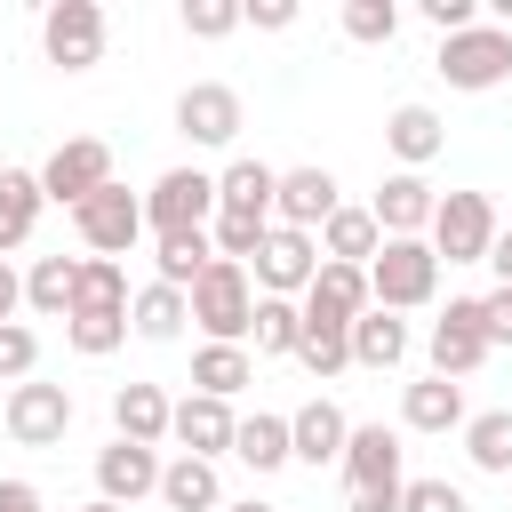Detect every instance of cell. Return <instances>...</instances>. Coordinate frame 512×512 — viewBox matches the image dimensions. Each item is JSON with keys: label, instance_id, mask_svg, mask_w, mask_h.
<instances>
[{"label": "cell", "instance_id": "cb8c5ba5", "mask_svg": "<svg viewBox=\"0 0 512 512\" xmlns=\"http://www.w3.org/2000/svg\"><path fill=\"white\" fill-rule=\"evenodd\" d=\"M40 208H48V192H40V168H0V264L40 232Z\"/></svg>", "mask_w": 512, "mask_h": 512}, {"label": "cell", "instance_id": "ac0fdd59", "mask_svg": "<svg viewBox=\"0 0 512 512\" xmlns=\"http://www.w3.org/2000/svg\"><path fill=\"white\" fill-rule=\"evenodd\" d=\"M232 432H240V416H232V400H208V392H184L176 400V424H168V440H176V456H232Z\"/></svg>", "mask_w": 512, "mask_h": 512}, {"label": "cell", "instance_id": "ba28073f", "mask_svg": "<svg viewBox=\"0 0 512 512\" xmlns=\"http://www.w3.org/2000/svg\"><path fill=\"white\" fill-rule=\"evenodd\" d=\"M496 344H488V320H480V296H448V312L424 328V360H432V376H448V384H464L480 360H488Z\"/></svg>", "mask_w": 512, "mask_h": 512}, {"label": "cell", "instance_id": "9a60e30c", "mask_svg": "<svg viewBox=\"0 0 512 512\" xmlns=\"http://www.w3.org/2000/svg\"><path fill=\"white\" fill-rule=\"evenodd\" d=\"M336 208H344V192H336V176H328L320 160H304V168H280V192H272V224H288V232H320Z\"/></svg>", "mask_w": 512, "mask_h": 512}, {"label": "cell", "instance_id": "d6986e66", "mask_svg": "<svg viewBox=\"0 0 512 512\" xmlns=\"http://www.w3.org/2000/svg\"><path fill=\"white\" fill-rule=\"evenodd\" d=\"M344 440H352V416L336 408V400H304V408H288V448H296V464H344Z\"/></svg>", "mask_w": 512, "mask_h": 512}, {"label": "cell", "instance_id": "2e32d148", "mask_svg": "<svg viewBox=\"0 0 512 512\" xmlns=\"http://www.w3.org/2000/svg\"><path fill=\"white\" fill-rule=\"evenodd\" d=\"M432 208H440V192H432L416 168H392V176L376 184V200H368V216L384 224V240H424V232H432Z\"/></svg>", "mask_w": 512, "mask_h": 512}, {"label": "cell", "instance_id": "e575fe53", "mask_svg": "<svg viewBox=\"0 0 512 512\" xmlns=\"http://www.w3.org/2000/svg\"><path fill=\"white\" fill-rule=\"evenodd\" d=\"M136 296H128V272H120V256H80V296H72V312H128Z\"/></svg>", "mask_w": 512, "mask_h": 512}, {"label": "cell", "instance_id": "bcb514c9", "mask_svg": "<svg viewBox=\"0 0 512 512\" xmlns=\"http://www.w3.org/2000/svg\"><path fill=\"white\" fill-rule=\"evenodd\" d=\"M16 312H24V272H16V264H0V328H8Z\"/></svg>", "mask_w": 512, "mask_h": 512}, {"label": "cell", "instance_id": "4dcf8cb0", "mask_svg": "<svg viewBox=\"0 0 512 512\" xmlns=\"http://www.w3.org/2000/svg\"><path fill=\"white\" fill-rule=\"evenodd\" d=\"M232 456H240L248 472H280V464H296V448H288V416H272V408L240 416V432H232Z\"/></svg>", "mask_w": 512, "mask_h": 512}, {"label": "cell", "instance_id": "8992f818", "mask_svg": "<svg viewBox=\"0 0 512 512\" xmlns=\"http://www.w3.org/2000/svg\"><path fill=\"white\" fill-rule=\"evenodd\" d=\"M496 200L488 192H440V208H432V256L440 264H488V248H496Z\"/></svg>", "mask_w": 512, "mask_h": 512}, {"label": "cell", "instance_id": "74e56055", "mask_svg": "<svg viewBox=\"0 0 512 512\" xmlns=\"http://www.w3.org/2000/svg\"><path fill=\"white\" fill-rule=\"evenodd\" d=\"M392 32H400V0H344V40L392 48Z\"/></svg>", "mask_w": 512, "mask_h": 512}, {"label": "cell", "instance_id": "f546056e", "mask_svg": "<svg viewBox=\"0 0 512 512\" xmlns=\"http://www.w3.org/2000/svg\"><path fill=\"white\" fill-rule=\"evenodd\" d=\"M248 384H256V352H248V344H200V352H192V392L232 400V392H248Z\"/></svg>", "mask_w": 512, "mask_h": 512}, {"label": "cell", "instance_id": "8fae6325", "mask_svg": "<svg viewBox=\"0 0 512 512\" xmlns=\"http://www.w3.org/2000/svg\"><path fill=\"white\" fill-rule=\"evenodd\" d=\"M248 280H256V296H288V304H296V296L320 280V232L272 224L264 248H256V264H248Z\"/></svg>", "mask_w": 512, "mask_h": 512}, {"label": "cell", "instance_id": "f907efd6", "mask_svg": "<svg viewBox=\"0 0 512 512\" xmlns=\"http://www.w3.org/2000/svg\"><path fill=\"white\" fill-rule=\"evenodd\" d=\"M80 512H120V504H104V496H96V504H80Z\"/></svg>", "mask_w": 512, "mask_h": 512}, {"label": "cell", "instance_id": "e0dca14e", "mask_svg": "<svg viewBox=\"0 0 512 512\" xmlns=\"http://www.w3.org/2000/svg\"><path fill=\"white\" fill-rule=\"evenodd\" d=\"M296 304H304L312 328H352L376 296H368V272H360V264H328V256H320V280H312Z\"/></svg>", "mask_w": 512, "mask_h": 512}, {"label": "cell", "instance_id": "7c38bea8", "mask_svg": "<svg viewBox=\"0 0 512 512\" xmlns=\"http://www.w3.org/2000/svg\"><path fill=\"white\" fill-rule=\"evenodd\" d=\"M72 232L88 240V256H128V248L144 240V192L104 184L96 200H80V208H72Z\"/></svg>", "mask_w": 512, "mask_h": 512}, {"label": "cell", "instance_id": "ab89813d", "mask_svg": "<svg viewBox=\"0 0 512 512\" xmlns=\"http://www.w3.org/2000/svg\"><path fill=\"white\" fill-rule=\"evenodd\" d=\"M32 376H40V336H32L24 320H8V328H0V384L16 392V384H32Z\"/></svg>", "mask_w": 512, "mask_h": 512}, {"label": "cell", "instance_id": "277c9868", "mask_svg": "<svg viewBox=\"0 0 512 512\" xmlns=\"http://www.w3.org/2000/svg\"><path fill=\"white\" fill-rule=\"evenodd\" d=\"M432 72H440L456 96H488V88H504V80H512V32H504V24L448 32V40H440V56H432Z\"/></svg>", "mask_w": 512, "mask_h": 512}, {"label": "cell", "instance_id": "603a6c76", "mask_svg": "<svg viewBox=\"0 0 512 512\" xmlns=\"http://www.w3.org/2000/svg\"><path fill=\"white\" fill-rule=\"evenodd\" d=\"M400 424H408V432H464V424H472L464 384H448V376H416V384L400 392Z\"/></svg>", "mask_w": 512, "mask_h": 512}, {"label": "cell", "instance_id": "4316f807", "mask_svg": "<svg viewBox=\"0 0 512 512\" xmlns=\"http://www.w3.org/2000/svg\"><path fill=\"white\" fill-rule=\"evenodd\" d=\"M160 504H168V512H224V480H216V464H208V456H168V472H160Z\"/></svg>", "mask_w": 512, "mask_h": 512}, {"label": "cell", "instance_id": "9c48e42d", "mask_svg": "<svg viewBox=\"0 0 512 512\" xmlns=\"http://www.w3.org/2000/svg\"><path fill=\"white\" fill-rule=\"evenodd\" d=\"M104 184H112V144H104V136H64V144L40 160L48 208H80V200H96Z\"/></svg>", "mask_w": 512, "mask_h": 512}, {"label": "cell", "instance_id": "4fadbf2b", "mask_svg": "<svg viewBox=\"0 0 512 512\" xmlns=\"http://www.w3.org/2000/svg\"><path fill=\"white\" fill-rule=\"evenodd\" d=\"M0 424H8L16 448H56V440L72 432V392L32 376V384H16V392L0 400Z\"/></svg>", "mask_w": 512, "mask_h": 512}, {"label": "cell", "instance_id": "44dd1931", "mask_svg": "<svg viewBox=\"0 0 512 512\" xmlns=\"http://www.w3.org/2000/svg\"><path fill=\"white\" fill-rule=\"evenodd\" d=\"M176 424V400L160 384H120L112 392V440H136V448H160Z\"/></svg>", "mask_w": 512, "mask_h": 512}, {"label": "cell", "instance_id": "7bdbcfd3", "mask_svg": "<svg viewBox=\"0 0 512 512\" xmlns=\"http://www.w3.org/2000/svg\"><path fill=\"white\" fill-rule=\"evenodd\" d=\"M416 16L448 40V32H472V24H480V0H416Z\"/></svg>", "mask_w": 512, "mask_h": 512}, {"label": "cell", "instance_id": "681fc988", "mask_svg": "<svg viewBox=\"0 0 512 512\" xmlns=\"http://www.w3.org/2000/svg\"><path fill=\"white\" fill-rule=\"evenodd\" d=\"M224 512H280V504H264V496H240V504H224Z\"/></svg>", "mask_w": 512, "mask_h": 512}, {"label": "cell", "instance_id": "60d3db41", "mask_svg": "<svg viewBox=\"0 0 512 512\" xmlns=\"http://www.w3.org/2000/svg\"><path fill=\"white\" fill-rule=\"evenodd\" d=\"M240 24H248L240 0H184V32H192V40H224V32H240Z\"/></svg>", "mask_w": 512, "mask_h": 512}, {"label": "cell", "instance_id": "5bb4252c", "mask_svg": "<svg viewBox=\"0 0 512 512\" xmlns=\"http://www.w3.org/2000/svg\"><path fill=\"white\" fill-rule=\"evenodd\" d=\"M160 472H168V456L160 448H136V440H104L96 448V496L104 504H144V496H160Z\"/></svg>", "mask_w": 512, "mask_h": 512}, {"label": "cell", "instance_id": "7402d4cb", "mask_svg": "<svg viewBox=\"0 0 512 512\" xmlns=\"http://www.w3.org/2000/svg\"><path fill=\"white\" fill-rule=\"evenodd\" d=\"M272 192H280V168H264V160H248V152L216 168V208H224V216L272 224Z\"/></svg>", "mask_w": 512, "mask_h": 512}, {"label": "cell", "instance_id": "836d02e7", "mask_svg": "<svg viewBox=\"0 0 512 512\" xmlns=\"http://www.w3.org/2000/svg\"><path fill=\"white\" fill-rule=\"evenodd\" d=\"M464 456H472V472L512 480V408H480V416L464 424Z\"/></svg>", "mask_w": 512, "mask_h": 512}, {"label": "cell", "instance_id": "8d00e7d4", "mask_svg": "<svg viewBox=\"0 0 512 512\" xmlns=\"http://www.w3.org/2000/svg\"><path fill=\"white\" fill-rule=\"evenodd\" d=\"M296 360H304L320 384H336V376L352 368V328H312V320H304V344H296Z\"/></svg>", "mask_w": 512, "mask_h": 512}, {"label": "cell", "instance_id": "f6af8a7d", "mask_svg": "<svg viewBox=\"0 0 512 512\" xmlns=\"http://www.w3.org/2000/svg\"><path fill=\"white\" fill-rule=\"evenodd\" d=\"M248 24L256 32H288L296 24V0H248Z\"/></svg>", "mask_w": 512, "mask_h": 512}, {"label": "cell", "instance_id": "83f0119b", "mask_svg": "<svg viewBox=\"0 0 512 512\" xmlns=\"http://www.w3.org/2000/svg\"><path fill=\"white\" fill-rule=\"evenodd\" d=\"M72 296H80V256H32L24 304H32L40 320H72Z\"/></svg>", "mask_w": 512, "mask_h": 512}, {"label": "cell", "instance_id": "52a82bcc", "mask_svg": "<svg viewBox=\"0 0 512 512\" xmlns=\"http://www.w3.org/2000/svg\"><path fill=\"white\" fill-rule=\"evenodd\" d=\"M104 40H112V24H104L96 0H48V8H40V56H48L56 72L104 64Z\"/></svg>", "mask_w": 512, "mask_h": 512}, {"label": "cell", "instance_id": "ffe728a7", "mask_svg": "<svg viewBox=\"0 0 512 512\" xmlns=\"http://www.w3.org/2000/svg\"><path fill=\"white\" fill-rule=\"evenodd\" d=\"M384 152L400 160V168H432L440 152H448V120L432 112V104H392V120H384Z\"/></svg>", "mask_w": 512, "mask_h": 512}, {"label": "cell", "instance_id": "c3c4849f", "mask_svg": "<svg viewBox=\"0 0 512 512\" xmlns=\"http://www.w3.org/2000/svg\"><path fill=\"white\" fill-rule=\"evenodd\" d=\"M488 272H496V288H512V224L496 232V248H488Z\"/></svg>", "mask_w": 512, "mask_h": 512}, {"label": "cell", "instance_id": "7dc6e473", "mask_svg": "<svg viewBox=\"0 0 512 512\" xmlns=\"http://www.w3.org/2000/svg\"><path fill=\"white\" fill-rule=\"evenodd\" d=\"M0 512H40V488L32 480H0Z\"/></svg>", "mask_w": 512, "mask_h": 512}, {"label": "cell", "instance_id": "b9f144b4", "mask_svg": "<svg viewBox=\"0 0 512 512\" xmlns=\"http://www.w3.org/2000/svg\"><path fill=\"white\" fill-rule=\"evenodd\" d=\"M400 512H472V504H464V488H456V480H408Z\"/></svg>", "mask_w": 512, "mask_h": 512}, {"label": "cell", "instance_id": "484cf974", "mask_svg": "<svg viewBox=\"0 0 512 512\" xmlns=\"http://www.w3.org/2000/svg\"><path fill=\"white\" fill-rule=\"evenodd\" d=\"M408 344H416V336H408L400 312H376V304H368V312L352 320V368H376V376H384V368L408 360Z\"/></svg>", "mask_w": 512, "mask_h": 512}, {"label": "cell", "instance_id": "ee69618b", "mask_svg": "<svg viewBox=\"0 0 512 512\" xmlns=\"http://www.w3.org/2000/svg\"><path fill=\"white\" fill-rule=\"evenodd\" d=\"M480 320H488V344H512V288H488L480 296Z\"/></svg>", "mask_w": 512, "mask_h": 512}, {"label": "cell", "instance_id": "1f68e13d", "mask_svg": "<svg viewBox=\"0 0 512 512\" xmlns=\"http://www.w3.org/2000/svg\"><path fill=\"white\" fill-rule=\"evenodd\" d=\"M216 264V240L208 232H168V240H152V280H168V288H184L192 296V280Z\"/></svg>", "mask_w": 512, "mask_h": 512}, {"label": "cell", "instance_id": "f1b7e54d", "mask_svg": "<svg viewBox=\"0 0 512 512\" xmlns=\"http://www.w3.org/2000/svg\"><path fill=\"white\" fill-rule=\"evenodd\" d=\"M184 320H192V296H184V288H168V280L136 288V304H128V328H136L144 344H176V336H184Z\"/></svg>", "mask_w": 512, "mask_h": 512}, {"label": "cell", "instance_id": "6da1fadb", "mask_svg": "<svg viewBox=\"0 0 512 512\" xmlns=\"http://www.w3.org/2000/svg\"><path fill=\"white\" fill-rule=\"evenodd\" d=\"M344 496H352V512H400V496H408V472H400V432L392 424H352V440H344Z\"/></svg>", "mask_w": 512, "mask_h": 512}, {"label": "cell", "instance_id": "d6a6232c", "mask_svg": "<svg viewBox=\"0 0 512 512\" xmlns=\"http://www.w3.org/2000/svg\"><path fill=\"white\" fill-rule=\"evenodd\" d=\"M248 344H256V360H296V344H304V304H288V296H256V328H248Z\"/></svg>", "mask_w": 512, "mask_h": 512}, {"label": "cell", "instance_id": "f35d334b", "mask_svg": "<svg viewBox=\"0 0 512 512\" xmlns=\"http://www.w3.org/2000/svg\"><path fill=\"white\" fill-rule=\"evenodd\" d=\"M264 232H272V224H256V216H224V208H216V224H208V240H216L224 264H256Z\"/></svg>", "mask_w": 512, "mask_h": 512}, {"label": "cell", "instance_id": "7a4b0ae2", "mask_svg": "<svg viewBox=\"0 0 512 512\" xmlns=\"http://www.w3.org/2000/svg\"><path fill=\"white\" fill-rule=\"evenodd\" d=\"M192 328L208 344H248V328H256V280H248V264H224L216 256L192 280Z\"/></svg>", "mask_w": 512, "mask_h": 512}, {"label": "cell", "instance_id": "3957f363", "mask_svg": "<svg viewBox=\"0 0 512 512\" xmlns=\"http://www.w3.org/2000/svg\"><path fill=\"white\" fill-rule=\"evenodd\" d=\"M368 296H376V312H424V304L440 296V256H432V240H384L376 264H368Z\"/></svg>", "mask_w": 512, "mask_h": 512}, {"label": "cell", "instance_id": "d4e9b609", "mask_svg": "<svg viewBox=\"0 0 512 512\" xmlns=\"http://www.w3.org/2000/svg\"><path fill=\"white\" fill-rule=\"evenodd\" d=\"M376 248H384V224H376L368 208H352V200L320 224V256H328V264H360V272H368V264H376Z\"/></svg>", "mask_w": 512, "mask_h": 512}, {"label": "cell", "instance_id": "30bf717a", "mask_svg": "<svg viewBox=\"0 0 512 512\" xmlns=\"http://www.w3.org/2000/svg\"><path fill=\"white\" fill-rule=\"evenodd\" d=\"M240 128H248L240 88H224V80H192V88L176 96V136H184V144H200V152H232Z\"/></svg>", "mask_w": 512, "mask_h": 512}, {"label": "cell", "instance_id": "d590c367", "mask_svg": "<svg viewBox=\"0 0 512 512\" xmlns=\"http://www.w3.org/2000/svg\"><path fill=\"white\" fill-rule=\"evenodd\" d=\"M128 336H136L128 312H72V320H64V344H72L80 360H112Z\"/></svg>", "mask_w": 512, "mask_h": 512}, {"label": "cell", "instance_id": "5b68a950", "mask_svg": "<svg viewBox=\"0 0 512 512\" xmlns=\"http://www.w3.org/2000/svg\"><path fill=\"white\" fill-rule=\"evenodd\" d=\"M208 224H216V176L208 168H160L144 192V232L168 240V232H208Z\"/></svg>", "mask_w": 512, "mask_h": 512}]
</instances>
